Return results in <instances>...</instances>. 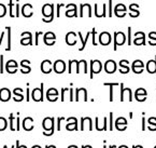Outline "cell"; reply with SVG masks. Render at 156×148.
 I'll return each mask as SVG.
<instances>
[{
	"mask_svg": "<svg viewBox=\"0 0 156 148\" xmlns=\"http://www.w3.org/2000/svg\"><path fill=\"white\" fill-rule=\"evenodd\" d=\"M54 131H55V130H50V131H43V135H44V136H51V135L54 134Z\"/></svg>",
	"mask_w": 156,
	"mask_h": 148,
	"instance_id": "33",
	"label": "cell"
},
{
	"mask_svg": "<svg viewBox=\"0 0 156 148\" xmlns=\"http://www.w3.org/2000/svg\"><path fill=\"white\" fill-rule=\"evenodd\" d=\"M105 70L108 74H113L116 70V63L113 60H108L106 62V65H105Z\"/></svg>",
	"mask_w": 156,
	"mask_h": 148,
	"instance_id": "14",
	"label": "cell"
},
{
	"mask_svg": "<svg viewBox=\"0 0 156 148\" xmlns=\"http://www.w3.org/2000/svg\"><path fill=\"white\" fill-rule=\"evenodd\" d=\"M135 98L138 102H144L147 100V95H135Z\"/></svg>",
	"mask_w": 156,
	"mask_h": 148,
	"instance_id": "32",
	"label": "cell"
},
{
	"mask_svg": "<svg viewBox=\"0 0 156 148\" xmlns=\"http://www.w3.org/2000/svg\"><path fill=\"white\" fill-rule=\"evenodd\" d=\"M15 146H16V148H27L25 145H20V141H16Z\"/></svg>",
	"mask_w": 156,
	"mask_h": 148,
	"instance_id": "40",
	"label": "cell"
},
{
	"mask_svg": "<svg viewBox=\"0 0 156 148\" xmlns=\"http://www.w3.org/2000/svg\"><path fill=\"white\" fill-rule=\"evenodd\" d=\"M147 129H149L150 131H156V123H149Z\"/></svg>",
	"mask_w": 156,
	"mask_h": 148,
	"instance_id": "36",
	"label": "cell"
},
{
	"mask_svg": "<svg viewBox=\"0 0 156 148\" xmlns=\"http://www.w3.org/2000/svg\"><path fill=\"white\" fill-rule=\"evenodd\" d=\"M0 72H3V55L0 56Z\"/></svg>",
	"mask_w": 156,
	"mask_h": 148,
	"instance_id": "35",
	"label": "cell"
},
{
	"mask_svg": "<svg viewBox=\"0 0 156 148\" xmlns=\"http://www.w3.org/2000/svg\"><path fill=\"white\" fill-rule=\"evenodd\" d=\"M26 101L29 102V89H27V97H26Z\"/></svg>",
	"mask_w": 156,
	"mask_h": 148,
	"instance_id": "41",
	"label": "cell"
},
{
	"mask_svg": "<svg viewBox=\"0 0 156 148\" xmlns=\"http://www.w3.org/2000/svg\"><path fill=\"white\" fill-rule=\"evenodd\" d=\"M45 148H56L55 145H46Z\"/></svg>",
	"mask_w": 156,
	"mask_h": 148,
	"instance_id": "42",
	"label": "cell"
},
{
	"mask_svg": "<svg viewBox=\"0 0 156 148\" xmlns=\"http://www.w3.org/2000/svg\"><path fill=\"white\" fill-rule=\"evenodd\" d=\"M16 68H17V64H16V62L13 60H10L7 64L8 72H10V74H14V72H16Z\"/></svg>",
	"mask_w": 156,
	"mask_h": 148,
	"instance_id": "24",
	"label": "cell"
},
{
	"mask_svg": "<svg viewBox=\"0 0 156 148\" xmlns=\"http://www.w3.org/2000/svg\"><path fill=\"white\" fill-rule=\"evenodd\" d=\"M135 95H147V93L143 88H139V89H137V90H136Z\"/></svg>",
	"mask_w": 156,
	"mask_h": 148,
	"instance_id": "31",
	"label": "cell"
},
{
	"mask_svg": "<svg viewBox=\"0 0 156 148\" xmlns=\"http://www.w3.org/2000/svg\"><path fill=\"white\" fill-rule=\"evenodd\" d=\"M42 128L44 131H50V130H55V119L53 117H46L42 121Z\"/></svg>",
	"mask_w": 156,
	"mask_h": 148,
	"instance_id": "1",
	"label": "cell"
},
{
	"mask_svg": "<svg viewBox=\"0 0 156 148\" xmlns=\"http://www.w3.org/2000/svg\"><path fill=\"white\" fill-rule=\"evenodd\" d=\"M62 120H65L64 117H59V118H57V131H60V123H62Z\"/></svg>",
	"mask_w": 156,
	"mask_h": 148,
	"instance_id": "34",
	"label": "cell"
},
{
	"mask_svg": "<svg viewBox=\"0 0 156 148\" xmlns=\"http://www.w3.org/2000/svg\"><path fill=\"white\" fill-rule=\"evenodd\" d=\"M102 148H108V147H107V146H106V145H105V146H103V147H102Z\"/></svg>",
	"mask_w": 156,
	"mask_h": 148,
	"instance_id": "51",
	"label": "cell"
},
{
	"mask_svg": "<svg viewBox=\"0 0 156 148\" xmlns=\"http://www.w3.org/2000/svg\"><path fill=\"white\" fill-rule=\"evenodd\" d=\"M147 123H156V117H151L147 119Z\"/></svg>",
	"mask_w": 156,
	"mask_h": 148,
	"instance_id": "38",
	"label": "cell"
},
{
	"mask_svg": "<svg viewBox=\"0 0 156 148\" xmlns=\"http://www.w3.org/2000/svg\"><path fill=\"white\" fill-rule=\"evenodd\" d=\"M3 148H8V146H7V145H5V146H3Z\"/></svg>",
	"mask_w": 156,
	"mask_h": 148,
	"instance_id": "50",
	"label": "cell"
},
{
	"mask_svg": "<svg viewBox=\"0 0 156 148\" xmlns=\"http://www.w3.org/2000/svg\"><path fill=\"white\" fill-rule=\"evenodd\" d=\"M66 42L69 46H74L76 43V32H68L66 36Z\"/></svg>",
	"mask_w": 156,
	"mask_h": 148,
	"instance_id": "21",
	"label": "cell"
},
{
	"mask_svg": "<svg viewBox=\"0 0 156 148\" xmlns=\"http://www.w3.org/2000/svg\"><path fill=\"white\" fill-rule=\"evenodd\" d=\"M46 98H48L50 102H55V101H57V98H58L57 90L54 88L48 89V92H46Z\"/></svg>",
	"mask_w": 156,
	"mask_h": 148,
	"instance_id": "12",
	"label": "cell"
},
{
	"mask_svg": "<svg viewBox=\"0 0 156 148\" xmlns=\"http://www.w3.org/2000/svg\"><path fill=\"white\" fill-rule=\"evenodd\" d=\"M95 125H96V130L97 131H107V130L109 129L108 128V124H109V122H108V119L105 117L103 118V123L101 124V122H99V118L98 117H96L95 118Z\"/></svg>",
	"mask_w": 156,
	"mask_h": 148,
	"instance_id": "11",
	"label": "cell"
},
{
	"mask_svg": "<svg viewBox=\"0 0 156 148\" xmlns=\"http://www.w3.org/2000/svg\"><path fill=\"white\" fill-rule=\"evenodd\" d=\"M29 63H30L29 61L24 60V61H22L21 65H22V66H23V67H25L26 65H28V64H29ZM30 70H31V69H30V67H28V66H27V67H25V68H23V69H22V72H23V74H29Z\"/></svg>",
	"mask_w": 156,
	"mask_h": 148,
	"instance_id": "27",
	"label": "cell"
},
{
	"mask_svg": "<svg viewBox=\"0 0 156 148\" xmlns=\"http://www.w3.org/2000/svg\"><path fill=\"white\" fill-rule=\"evenodd\" d=\"M144 113H142V131H145V118H144Z\"/></svg>",
	"mask_w": 156,
	"mask_h": 148,
	"instance_id": "37",
	"label": "cell"
},
{
	"mask_svg": "<svg viewBox=\"0 0 156 148\" xmlns=\"http://www.w3.org/2000/svg\"><path fill=\"white\" fill-rule=\"evenodd\" d=\"M92 34H93V44H94V46H97V44H96V41H95V34H96V30H95V28L93 29Z\"/></svg>",
	"mask_w": 156,
	"mask_h": 148,
	"instance_id": "39",
	"label": "cell"
},
{
	"mask_svg": "<svg viewBox=\"0 0 156 148\" xmlns=\"http://www.w3.org/2000/svg\"><path fill=\"white\" fill-rule=\"evenodd\" d=\"M31 148H42L41 146H39V145H34V146H32Z\"/></svg>",
	"mask_w": 156,
	"mask_h": 148,
	"instance_id": "47",
	"label": "cell"
},
{
	"mask_svg": "<svg viewBox=\"0 0 156 148\" xmlns=\"http://www.w3.org/2000/svg\"><path fill=\"white\" fill-rule=\"evenodd\" d=\"M68 148H78V146L76 145H70V146H68Z\"/></svg>",
	"mask_w": 156,
	"mask_h": 148,
	"instance_id": "45",
	"label": "cell"
},
{
	"mask_svg": "<svg viewBox=\"0 0 156 148\" xmlns=\"http://www.w3.org/2000/svg\"><path fill=\"white\" fill-rule=\"evenodd\" d=\"M121 87V101L124 102L125 101V96H128V101L131 102L133 101V93H131V90L129 88H124V84L121 83L119 84Z\"/></svg>",
	"mask_w": 156,
	"mask_h": 148,
	"instance_id": "9",
	"label": "cell"
},
{
	"mask_svg": "<svg viewBox=\"0 0 156 148\" xmlns=\"http://www.w3.org/2000/svg\"><path fill=\"white\" fill-rule=\"evenodd\" d=\"M133 113H129V118H130V119H133Z\"/></svg>",
	"mask_w": 156,
	"mask_h": 148,
	"instance_id": "49",
	"label": "cell"
},
{
	"mask_svg": "<svg viewBox=\"0 0 156 148\" xmlns=\"http://www.w3.org/2000/svg\"><path fill=\"white\" fill-rule=\"evenodd\" d=\"M10 119V129L11 131H20V113H17V117L14 118V115L11 113L9 117Z\"/></svg>",
	"mask_w": 156,
	"mask_h": 148,
	"instance_id": "6",
	"label": "cell"
},
{
	"mask_svg": "<svg viewBox=\"0 0 156 148\" xmlns=\"http://www.w3.org/2000/svg\"><path fill=\"white\" fill-rule=\"evenodd\" d=\"M66 69V65H65V62L62 60H57L55 63H54V72H57V74H62Z\"/></svg>",
	"mask_w": 156,
	"mask_h": 148,
	"instance_id": "13",
	"label": "cell"
},
{
	"mask_svg": "<svg viewBox=\"0 0 156 148\" xmlns=\"http://www.w3.org/2000/svg\"><path fill=\"white\" fill-rule=\"evenodd\" d=\"M143 67H144V65H143V63L141 62L140 60H136L135 62H133V72H136V74H141L143 70Z\"/></svg>",
	"mask_w": 156,
	"mask_h": 148,
	"instance_id": "19",
	"label": "cell"
},
{
	"mask_svg": "<svg viewBox=\"0 0 156 148\" xmlns=\"http://www.w3.org/2000/svg\"><path fill=\"white\" fill-rule=\"evenodd\" d=\"M55 34L54 32H46L45 35H44L43 39L44 42H45L48 46H53L55 43Z\"/></svg>",
	"mask_w": 156,
	"mask_h": 148,
	"instance_id": "18",
	"label": "cell"
},
{
	"mask_svg": "<svg viewBox=\"0 0 156 148\" xmlns=\"http://www.w3.org/2000/svg\"><path fill=\"white\" fill-rule=\"evenodd\" d=\"M10 98H11V92H10L9 89H1L0 90V101L1 102H8Z\"/></svg>",
	"mask_w": 156,
	"mask_h": 148,
	"instance_id": "17",
	"label": "cell"
},
{
	"mask_svg": "<svg viewBox=\"0 0 156 148\" xmlns=\"http://www.w3.org/2000/svg\"><path fill=\"white\" fill-rule=\"evenodd\" d=\"M119 68H121V70H119V72H122V74H128V72H129L128 61H126V60L121 61V63H119Z\"/></svg>",
	"mask_w": 156,
	"mask_h": 148,
	"instance_id": "25",
	"label": "cell"
},
{
	"mask_svg": "<svg viewBox=\"0 0 156 148\" xmlns=\"http://www.w3.org/2000/svg\"><path fill=\"white\" fill-rule=\"evenodd\" d=\"M84 101L86 102L87 101V91L84 88H79L76 90V97H74V101L79 102V101Z\"/></svg>",
	"mask_w": 156,
	"mask_h": 148,
	"instance_id": "8",
	"label": "cell"
},
{
	"mask_svg": "<svg viewBox=\"0 0 156 148\" xmlns=\"http://www.w3.org/2000/svg\"><path fill=\"white\" fill-rule=\"evenodd\" d=\"M154 148H156V146H154Z\"/></svg>",
	"mask_w": 156,
	"mask_h": 148,
	"instance_id": "52",
	"label": "cell"
},
{
	"mask_svg": "<svg viewBox=\"0 0 156 148\" xmlns=\"http://www.w3.org/2000/svg\"><path fill=\"white\" fill-rule=\"evenodd\" d=\"M117 148H128V146H126V145H121L119 147H117Z\"/></svg>",
	"mask_w": 156,
	"mask_h": 148,
	"instance_id": "46",
	"label": "cell"
},
{
	"mask_svg": "<svg viewBox=\"0 0 156 148\" xmlns=\"http://www.w3.org/2000/svg\"><path fill=\"white\" fill-rule=\"evenodd\" d=\"M22 37H23V39H22L21 43L23 44V46H27V44H32L31 34H30V32H23V34H22Z\"/></svg>",
	"mask_w": 156,
	"mask_h": 148,
	"instance_id": "22",
	"label": "cell"
},
{
	"mask_svg": "<svg viewBox=\"0 0 156 148\" xmlns=\"http://www.w3.org/2000/svg\"><path fill=\"white\" fill-rule=\"evenodd\" d=\"M23 128L25 131H31L34 129V119L31 117H26L23 120Z\"/></svg>",
	"mask_w": 156,
	"mask_h": 148,
	"instance_id": "16",
	"label": "cell"
},
{
	"mask_svg": "<svg viewBox=\"0 0 156 148\" xmlns=\"http://www.w3.org/2000/svg\"><path fill=\"white\" fill-rule=\"evenodd\" d=\"M101 63L98 60L90 61V79H93L94 74H99L101 72Z\"/></svg>",
	"mask_w": 156,
	"mask_h": 148,
	"instance_id": "3",
	"label": "cell"
},
{
	"mask_svg": "<svg viewBox=\"0 0 156 148\" xmlns=\"http://www.w3.org/2000/svg\"><path fill=\"white\" fill-rule=\"evenodd\" d=\"M111 41V35L109 34V32L107 31H103L100 34V36H99V42H100L102 46H108L109 43H110Z\"/></svg>",
	"mask_w": 156,
	"mask_h": 148,
	"instance_id": "15",
	"label": "cell"
},
{
	"mask_svg": "<svg viewBox=\"0 0 156 148\" xmlns=\"http://www.w3.org/2000/svg\"><path fill=\"white\" fill-rule=\"evenodd\" d=\"M133 148H143L142 145H133Z\"/></svg>",
	"mask_w": 156,
	"mask_h": 148,
	"instance_id": "43",
	"label": "cell"
},
{
	"mask_svg": "<svg viewBox=\"0 0 156 148\" xmlns=\"http://www.w3.org/2000/svg\"><path fill=\"white\" fill-rule=\"evenodd\" d=\"M127 125H128V121H127L126 118H124V117H119V118L114 121L115 129H116L117 131H121V132L126 130Z\"/></svg>",
	"mask_w": 156,
	"mask_h": 148,
	"instance_id": "2",
	"label": "cell"
},
{
	"mask_svg": "<svg viewBox=\"0 0 156 148\" xmlns=\"http://www.w3.org/2000/svg\"><path fill=\"white\" fill-rule=\"evenodd\" d=\"M147 69L150 74H156V56H155V60H150L147 62Z\"/></svg>",
	"mask_w": 156,
	"mask_h": 148,
	"instance_id": "23",
	"label": "cell"
},
{
	"mask_svg": "<svg viewBox=\"0 0 156 148\" xmlns=\"http://www.w3.org/2000/svg\"><path fill=\"white\" fill-rule=\"evenodd\" d=\"M67 125L66 129L68 131H78V119L76 117H70L67 119Z\"/></svg>",
	"mask_w": 156,
	"mask_h": 148,
	"instance_id": "10",
	"label": "cell"
},
{
	"mask_svg": "<svg viewBox=\"0 0 156 148\" xmlns=\"http://www.w3.org/2000/svg\"><path fill=\"white\" fill-rule=\"evenodd\" d=\"M126 40L124 32H114V50H116L119 46H123Z\"/></svg>",
	"mask_w": 156,
	"mask_h": 148,
	"instance_id": "7",
	"label": "cell"
},
{
	"mask_svg": "<svg viewBox=\"0 0 156 148\" xmlns=\"http://www.w3.org/2000/svg\"><path fill=\"white\" fill-rule=\"evenodd\" d=\"M105 86L110 87V97H109V100H110V102H113V101H114L113 90H114V87H119V83H105Z\"/></svg>",
	"mask_w": 156,
	"mask_h": 148,
	"instance_id": "26",
	"label": "cell"
},
{
	"mask_svg": "<svg viewBox=\"0 0 156 148\" xmlns=\"http://www.w3.org/2000/svg\"><path fill=\"white\" fill-rule=\"evenodd\" d=\"M41 70L43 74H50V72H52V63H51V61L45 60L42 62Z\"/></svg>",
	"mask_w": 156,
	"mask_h": 148,
	"instance_id": "20",
	"label": "cell"
},
{
	"mask_svg": "<svg viewBox=\"0 0 156 148\" xmlns=\"http://www.w3.org/2000/svg\"><path fill=\"white\" fill-rule=\"evenodd\" d=\"M114 128V120H113V113H110L109 115V131H113Z\"/></svg>",
	"mask_w": 156,
	"mask_h": 148,
	"instance_id": "29",
	"label": "cell"
},
{
	"mask_svg": "<svg viewBox=\"0 0 156 148\" xmlns=\"http://www.w3.org/2000/svg\"><path fill=\"white\" fill-rule=\"evenodd\" d=\"M8 128V121L3 117H0V131H5Z\"/></svg>",
	"mask_w": 156,
	"mask_h": 148,
	"instance_id": "28",
	"label": "cell"
},
{
	"mask_svg": "<svg viewBox=\"0 0 156 148\" xmlns=\"http://www.w3.org/2000/svg\"><path fill=\"white\" fill-rule=\"evenodd\" d=\"M43 87H44V84L41 83L40 88L34 89V90L32 91L31 96L34 102H42V101H43Z\"/></svg>",
	"mask_w": 156,
	"mask_h": 148,
	"instance_id": "4",
	"label": "cell"
},
{
	"mask_svg": "<svg viewBox=\"0 0 156 148\" xmlns=\"http://www.w3.org/2000/svg\"><path fill=\"white\" fill-rule=\"evenodd\" d=\"M7 31L9 34V38H8V46H7V51L11 50V31H10V27H7Z\"/></svg>",
	"mask_w": 156,
	"mask_h": 148,
	"instance_id": "30",
	"label": "cell"
},
{
	"mask_svg": "<svg viewBox=\"0 0 156 148\" xmlns=\"http://www.w3.org/2000/svg\"><path fill=\"white\" fill-rule=\"evenodd\" d=\"M108 148H117V147H116V145H111V146H109Z\"/></svg>",
	"mask_w": 156,
	"mask_h": 148,
	"instance_id": "48",
	"label": "cell"
},
{
	"mask_svg": "<svg viewBox=\"0 0 156 148\" xmlns=\"http://www.w3.org/2000/svg\"><path fill=\"white\" fill-rule=\"evenodd\" d=\"M93 131V120L90 117H82L81 118V131Z\"/></svg>",
	"mask_w": 156,
	"mask_h": 148,
	"instance_id": "5",
	"label": "cell"
},
{
	"mask_svg": "<svg viewBox=\"0 0 156 148\" xmlns=\"http://www.w3.org/2000/svg\"><path fill=\"white\" fill-rule=\"evenodd\" d=\"M82 148H93V147L90 145H83Z\"/></svg>",
	"mask_w": 156,
	"mask_h": 148,
	"instance_id": "44",
	"label": "cell"
}]
</instances>
